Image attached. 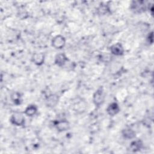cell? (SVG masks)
<instances>
[{
	"instance_id": "obj_1",
	"label": "cell",
	"mask_w": 154,
	"mask_h": 154,
	"mask_svg": "<svg viewBox=\"0 0 154 154\" xmlns=\"http://www.w3.org/2000/svg\"><path fill=\"white\" fill-rule=\"evenodd\" d=\"M105 92L102 86L99 87L93 95V101L96 106H100L105 101Z\"/></svg>"
},
{
	"instance_id": "obj_2",
	"label": "cell",
	"mask_w": 154,
	"mask_h": 154,
	"mask_svg": "<svg viewBox=\"0 0 154 154\" xmlns=\"http://www.w3.org/2000/svg\"><path fill=\"white\" fill-rule=\"evenodd\" d=\"M149 5L144 1H133L131 2L130 9L135 13H141L148 9Z\"/></svg>"
},
{
	"instance_id": "obj_3",
	"label": "cell",
	"mask_w": 154,
	"mask_h": 154,
	"mask_svg": "<svg viewBox=\"0 0 154 154\" xmlns=\"http://www.w3.org/2000/svg\"><path fill=\"white\" fill-rule=\"evenodd\" d=\"M24 114V112L23 113L18 111L13 112L10 118V123L12 125L17 126H23L25 123V118Z\"/></svg>"
},
{
	"instance_id": "obj_4",
	"label": "cell",
	"mask_w": 154,
	"mask_h": 154,
	"mask_svg": "<svg viewBox=\"0 0 154 154\" xmlns=\"http://www.w3.org/2000/svg\"><path fill=\"white\" fill-rule=\"evenodd\" d=\"M66 42V38L64 36L57 35L52 38L51 45L56 49H61L65 46Z\"/></svg>"
},
{
	"instance_id": "obj_5",
	"label": "cell",
	"mask_w": 154,
	"mask_h": 154,
	"mask_svg": "<svg viewBox=\"0 0 154 154\" xmlns=\"http://www.w3.org/2000/svg\"><path fill=\"white\" fill-rule=\"evenodd\" d=\"M111 54L116 56H121L124 54L125 49L120 43H116L109 47Z\"/></svg>"
},
{
	"instance_id": "obj_6",
	"label": "cell",
	"mask_w": 154,
	"mask_h": 154,
	"mask_svg": "<svg viewBox=\"0 0 154 154\" xmlns=\"http://www.w3.org/2000/svg\"><path fill=\"white\" fill-rule=\"evenodd\" d=\"M69 61L68 57L64 53H59L55 57L54 63L58 67H64L66 64Z\"/></svg>"
},
{
	"instance_id": "obj_7",
	"label": "cell",
	"mask_w": 154,
	"mask_h": 154,
	"mask_svg": "<svg viewBox=\"0 0 154 154\" xmlns=\"http://www.w3.org/2000/svg\"><path fill=\"white\" fill-rule=\"evenodd\" d=\"M55 126L59 132H64L69 129L70 123L66 119H62L55 122Z\"/></svg>"
},
{
	"instance_id": "obj_8",
	"label": "cell",
	"mask_w": 154,
	"mask_h": 154,
	"mask_svg": "<svg viewBox=\"0 0 154 154\" xmlns=\"http://www.w3.org/2000/svg\"><path fill=\"white\" fill-rule=\"evenodd\" d=\"M106 111L109 116H115L120 112L119 105L117 102H112L108 105L106 109Z\"/></svg>"
},
{
	"instance_id": "obj_9",
	"label": "cell",
	"mask_w": 154,
	"mask_h": 154,
	"mask_svg": "<svg viewBox=\"0 0 154 154\" xmlns=\"http://www.w3.org/2000/svg\"><path fill=\"white\" fill-rule=\"evenodd\" d=\"M59 97L56 94H51L46 99V105L50 108L55 107L58 103Z\"/></svg>"
},
{
	"instance_id": "obj_10",
	"label": "cell",
	"mask_w": 154,
	"mask_h": 154,
	"mask_svg": "<svg viewBox=\"0 0 154 154\" xmlns=\"http://www.w3.org/2000/svg\"><path fill=\"white\" fill-rule=\"evenodd\" d=\"M45 56L42 52L34 53L32 57V62L37 66H42L45 62Z\"/></svg>"
},
{
	"instance_id": "obj_11",
	"label": "cell",
	"mask_w": 154,
	"mask_h": 154,
	"mask_svg": "<svg viewBox=\"0 0 154 154\" xmlns=\"http://www.w3.org/2000/svg\"><path fill=\"white\" fill-rule=\"evenodd\" d=\"M143 147V143L141 140L137 139L132 141L129 146L130 150L133 152L140 151Z\"/></svg>"
},
{
	"instance_id": "obj_12",
	"label": "cell",
	"mask_w": 154,
	"mask_h": 154,
	"mask_svg": "<svg viewBox=\"0 0 154 154\" xmlns=\"http://www.w3.org/2000/svg\"><path fill=\"white\" fill-rule=\"evenodd\" d=\"M122 136L125 139H128V140L133 139L136 136L135 132L133 129L129 128L123 129L122 131Z\"/></svg>"
},
{
	"instance_id": "obj_13",
	"label": "cell",
	"mask_w": 154,
	"mask_h": 154,
	"mask_svg": "<svg viewBox=\"0 0 154 154\" xmlns=\"http://www.w3.org/2000/svg\"><path fill=\"white\" fill-rule=\"evenodd\" d=\"M37 112V106L34 104H31L27 106L24 111V114L28 117H32Z\"/></svg>"
},
{
	"instance_id": "obj_14",
	"label": "cell",
	"mask_w": 154,
	"mask_h": 154,
	"mask_svg": "<svg viewBox=\"0 0 154 154\" xmlns=\"http://www.w3.org/2000/svg\"><path fill=\"white\" fill-rule=\"evenodd\" d=\"M10 98L14 105H19L22 103V95L19 92L14 91L10 95Z\"/></svg>"
},
{
	"instance_id": "obj_15",
	"label": "cell",
	"mask_w": 154,
	"mask_h": 154,
	"mask_svg": "<svg viewBox=\"0 0 154 154\" xmlns=\"http://www.w3.org/2000/svg\"><path fill=\"white\" fill-rule=\"evenodd\" d=\"M109 10V8L107 5H105V4L100 5L97 8V13L99 14L104 15V14H106L107 13H108Z\"/></svg>"
},
{
	"instance_id": "obj_16",
	"label": "cell",
	"mask_w": 154,
	"mask_h": 154,
	"mask_svg": "<svg viewBox=\"0 0 154 154\" xmlns=\"http://www.w3.org/2000/svg\"><path fill=\"white\" fill-rule=\"evenodd\" d=\"M112 56L110 54L108 53H103L100 55V59L103 62H109L111 60Z\"/></svg>"
},
{
	"instance_id": "obj_17",
	"label": "cell",
	"mask_w": 154,
	"mask_h": 154,
	"mask_svg": "<svg viewBox=\"0 0 154 154\" xmlns=\"http://www.w3.org/2000/svg\"><path fill=\"white\" fill-rule=\"evenodd\" d=\"M153 31L150 32L149 34H148V36L147 37V41L149 42V43L150 44H152L153 43Z\"/></svg>"
}]
</instances>
